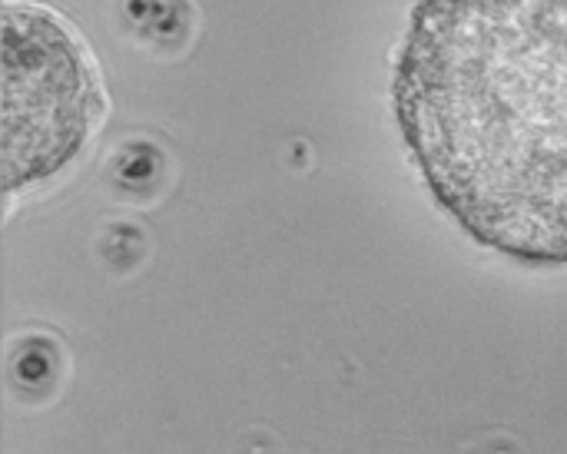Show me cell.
Instances as JSON below:
<instances>
[{
	"label": "cell",
	"mask_w": 567,
	"mask_h": 454,
	"mask_svg": "<svg viewBox=\"0 0 567 454\" xmlns=\"http://www.w3.org/2000/svg\"><path fill=\"white\" fill-rule=\"evenodd\" d=\"M392 110L478 246L567 266V0H419Z\"/></svg>",
	"instance_id": "cell-1"
},
{
	"label": "cell",
	"mask_w": 567,
	"mask_h": 454,
	"mask_svg": "<svg viewBox=\"0 0 567 454\" xmlns=\"http://www.w3.org/2000/svg\"><path fill=\"white\" fill-rule=\"evenodd\" d=\"M106 110L83 40L40 3H3V186L56 176Z\"/></svg>",
	"instance_id": "cell-2"
}]
</instances>
